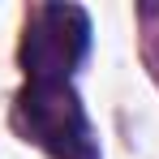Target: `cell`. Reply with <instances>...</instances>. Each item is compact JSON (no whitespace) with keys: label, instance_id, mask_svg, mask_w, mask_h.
<instances>
[{"label":"cell","instance_id":"obj_2","mask_svg":"<svg viewBox=\"0 0 159 159\" xmlns=\"http://www.w3.org/2000/svg\"><path fill=\"white\" fill-rule=\"evenodd\" d=\"M90 48V17L78 4H43L22 39V69L30 82H69Z\"/></svg>","mask_w":159,"mask_h":159},{"label":"cell","instance_id":"obj_1","mask_svg":"<svg viewBox=\"0 0 159 159\" xmlns=\"http://www.w3.org/2000/svg\"><path fill=\"white\" fill-rule=\"evenodd\" d=\"M13 120L52 159H99L86 107L69 82H30L17 95Z\"/></svg>","mask_w":159,"mask_h":159}]
</instances>
